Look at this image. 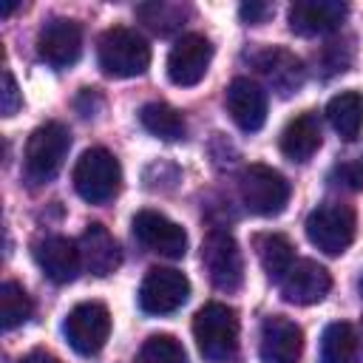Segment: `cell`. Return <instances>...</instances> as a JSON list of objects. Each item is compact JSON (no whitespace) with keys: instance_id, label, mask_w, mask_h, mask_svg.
<instances>
[{"instance_id":"6da1fadb","label":"cell","mask_w":363,"mask_h":363,"mask_svg":"<svg viewBox=\"0 0 363 363\" xmlns=\"http://www.w3.org/2000/svg\"><path fill=\"white\" fill-rule=\"evenodd\" d=\"M193 337L204 360L230 363L238 354V315L227 303H204L193 318Z\"/></svg>"},{"instance_id":"7a4b0ae2","label":"cell","mask_w":363,"mask_h":363,"mask_svg":"<svg viewBox=\"0 0 363 363\" xmlns=\"http://www.w3.org/2000/svg\"><path fill=\"white\" fill-rule=\"evenodd\" d=\"M96 57H99V68L108 77L128 79V77H139L147 71L150 45L139 31L125 28V26H113L99 37Z\"/></svg>"},{"instance_id":"3957f363","label":"cell","mask_w":363,"mask_h":363,"mask_svg":"<svg viewBox=\"0 0 363 363\" xmlns=\"http://www.w3.org/2000/svg\"><path fill=\"white\" fill-rule=\"evenodd\" d=\"M68 147H71V133L65 125L45 122V125L34 128L28 142H26V156H23L26 176L34 184L51 182L60 173V167L68 156Z\"/></svg>"},{"instance_id":"277c9868","label":"cell","mask_w":363,"mask_h":363,"mask_svg":"<svg viewBox=\"0 0 363 363\" xmlns=\"http://www.w3.org/2000/svg\"><path fill=\"white\" fill-rule=\"evenodd\" d=\"M122 167L105 147H88L74 164V190L88 204H105L119 193Z\"/></svg>"},{"instance_id":"5b68a950","label":"cell","mask_w":363,"mask_h":363,"mask_svg":"<svg viewBox=\"0 0 363 363\" xmlns=\"http://www.w3.org/2000/svg\"><path fill=\"white\" fill-rule=\"evenodd\" d=\"M241 204L255 216H278L289 201V182L269 164H250L238 176Z\"/></svg>"},{"instance_id":"8992f818","label":"cell","mask_w":363,"mask_h":363,"mask_svg":"<svg viewBox=\"0 0 363 363\" xmlns=\"http://www.w3.org/2000/svg\"><path fill=\"white\" fill-rule=\"evenodd\" d=\"M306 238L326 255H340L354 241V210L349 204L326 201L306 216Z\"/></svg>"},{"instance_id":"52a82bcc","label":"cell","mask_w":363,"mask_h":363,"mask_svg":"<svg viewBox=\"0 0 363 363\" xmlns=\"http://www.w3.org/2000/svg\"><path fill=\"white\" fill-rule=\"evenodd\" d=\"M201 264L221 292H235L244 281V258L235 238L227 230H210L201 244Z\"/></svg>"},{"instance_id":"ba28073f","label":"cell","mask_w":363,"mask_h":363,"mask_svg":"<svg viewBox=\"0 0 363 363\" xmlns=\"http://www.w3.org/2000/svg\"><path fill=\"white\" fill-rule=\"evenodd\" d=\"M190 298V281L173 267H150L139 286V306L147 315L176 312Z\"/></svg>"},{"instance_id":"9c48e42d","label":"cell","mask_w":363,"mask_h":363,"mask_svg":"<svg viewBox=\"0 0 363 363\" xmlns=\"http://www.w3.org/2000/svg\"><path fill=\"white\" fill-rule=\"evenodd\" d=\"M62 332H65V340L71 343L74 352L79 354H96L108 335H111V315L105 309V303L99 301H85V303H77L65 323H62Z\"/></svg>"},{"instance_id":"30bf717a","label":"cell","mask_w":363,"mask_h":363,"mask_svg":"<svg viewBox=\"0 0 363 363\" xmlns=\"http://www.w3.org/2000/svg\"><path fill=\"white\" fill-rule=\"evenodd\" d=\"M130 227H133L136 241L142 247H147L150 252H159L164 258H182L187 252V233L182 230V224L170 221L167 216H162L156 210L136 213Z\"/></svg>"},{"instance_id":"8fae6325","label":"cell","mask_w":363,"mask_h":363,"mask_svg":"<svg viewBox=\"0 0 363 363\" xmlns=\"http://www.w3.org/2000/svg\"><path fill=\"white\" fill-rule=\"evenodd\" d=\"M213 60V45L204 34H184L167 54V77L173 85L190 88L204 79Z\"/></svg>"},{"instance_id":"7c38bea8","label":"cell","mask_w":363,"mask_h":363,"mask_svg":"<svg viewBox=\"0 0 363 363\" xmlns=\"http://www.w3.org/2000/svg\"><path fill=\"white\" fill-rule=\"evenodd\" d=\"M278 284H281V298L286 303L312 306L326 298V292L332 286V275L323 264H318L312 258H301L289 267V272Z\"/></svg>"},{"instance_id":"4fadbf2b","label":"cell","mask_w":363,"mask_h":363,"mask_svg":"<svg viewBox=\"0 0 363 363\" xmlns=\"http://www.w3.org/2000/svg\"><path fill=\"white\" fill-rule=\"evenodd\" d=\"M37 54L51 68H68L82 54V28L74 20H48L37 34Z\"/></svg>"},{"instance_id":"5bb4252c","label":"cell","mask_w":363,"mask_h":363,"mask_svg":"<svg viewBox=\"0 0 363 363\" xmlns=\"http://www.w3.org/2000/svg\"><path fill=\"white\" fill-rule=\"evenodd\" d=\"M264 363H298L303 352V332L295 320L284 315H272L261 323V343H258Z\"/></svg>"},{"instance_id":"9a60e30c","label":"cell","mask_w":363,"mask_h":363,"mask_svg":"<svg viewBox=\"0 0 363 363\" xmlns=\"http://www.w3.org/2000/svg\"><path fill=\"white\" fill-rule=\"evenodd\" d=\"M349 9L340 0H295L289 6V28L301 37L329 34L340 28Z\"/></svg>"},{"instance_id":"2e32d148","label":"cell","mask_w":363,"mask_h":363,"mask_svg":"<svg viewBox=\"0 0 363 363\" xmlns=\"http://www.w3.org/2000/svg\"><path fill=\"white\" fill-rule=\"evenodd\" d=\"M34 261L54 284H71L82 267L79 247L65 235H43L34 244Z\"/></svg>"},{"instance_id":"e0dca14e","label":"cell","mask_w":363,"mask_h":363,"mask_svg":"<svg viewBox=\"0 0 363 363\" xmlns=\"http://www.w3.org/2000/svg\"><path fill=\"white\" fill-rule=\"evenodd\" d=\"M227 111L241 130H261L267 122V91L258 82L238 77L227 88Z\"/></svg>"},{"instance_id":"ac0fdd59","label":"cell","mask_w":363,"mask_h":363,"mask_svg":"<svg viewBox=\"0 0 363 363\" xmlns=\"http://www.w3.org/2000/svg\"><path fill=\"white\" fill-rule=\"evenodd\" d=\"M79 247V258H82V267L99 278L111 275L119 264H122V252L113 241V235L102 227V224H88L85 233L79 235L77 241Z\"/></svg>"},{"instance_id":"d6986e66","label":"cell","mask_w":363,"mask_h":363,"mask_svg":"<svg viewBox=\"0 0 363 363\" xmlns=\"http://www.w3.org/2000/svg\"><path fill=\"white\" fill-rule=\"evenodd\" d=\"M320 119L306 111L298 113L295 119L286 122L284 133H281V153L292 162H306L315 156V150L320 147Z\"/></svg>"},{"instance_id":"ffe728a7","label":"cell","mask_w":363,"mask_h":363,"mask_svg":"<svg viewBox=\"0 0 363 363\" xmlns=\"http://www.w3.org/2000/svg\"><path fill=\"white\" fill-rule=\"evenodd\" d=\"M258 71L267 77V82L281 94V96H289L292 91L301 88L303 82V65L298 57H292L289 51L284 48H272V51H264L258 57Z\"/></svg>"},{"instance_id":"44dd1931","label":"cell","mask_w":363,"mask_h":363,"mask_svg":"<svg viewBox=\"0 0 363 363\" xmlns=\"http://www.w3.org/2000/svg\"><path fill=\"white\" fill-rule=\"evenodd\" d=\"M318 363H360V337L352 323L335 320L323 329Z\"/></svg>"},{"instance_id":"7402d4cb","label":"cell","mask_w":363,"mask_h":363,"mask_svg":"<svg viewBox=\"0 0 363 363\" xmlns=\"http://www.w3.org/2000/svg\"><path fill=\"white\" fill-rule=\"evenodd\" d=\"M326 119L340 139H354L363 128V96L357 91H343L329 99Z\"/></svg>"},{"instance_id":"603a6c76","label":"cell","mask_w":363,"mask_h":363,"mask_svg":"<svg viewBox=\"0 0 363 363\" xmlns=\"http://www.w3.org/2000/svg\"><path fill=\"white\" fill-rule=\"evenodd\" d=\"M255 250H258V261H261L264 272L272 281H281L289 272V267L295 264L292 244L281 233H264V235H258L255 238Z\"/></svg>"},{"instance_id":"cb8c5ba5","label":"cell","mask_w":363,"mask_h":363,"mask_svg":"<svg viewBox=\"0 0 363 363\" xmlns=\"http://www.w3.org/2000/svg\"><path fill=\"white\" fill-rule=\"evenodd\" d=\"M139 122H142V128H145L147 133H153V136H159V139H167V142L184 136V119H182V113H179L173 105H167V102H147V105L139 111Z\"/></svg>"},{"instance_id":"d4e9b609","label":"cell","mask_w":363,"mask_h":363,"mask_svg":"<svg viewBox=\"0 0 363 363\" xmlns=\"http://www.w3.org/2000/svg\"><path fill=\"white\" fill-rule=\"evenodd\" d=\"M31 315V298L26 295V289L14 281H6L0 286V323L3 329H14L20 323H26Z\"/></svg>"},{"instance_id":"484cf974","label":"cell","mask_w":363,"mask_h":363,"mask_svg":"<svg viewBox=\"0 0 363 363\" xmlns=\"http://www.w3.org/2000/svg\"><path fill=\"white\" fill-rule=\"evenodd\" d=\"M136 363H187V352L173 335H150L142 343Z\"/></svg>"},{"instance_id":"4316f807","label":"cell","mask_w":363,"mask_h":363,"mask_svg":"<svg viewBox=\"0 0 363 363\" xmlns=\"http://www.w3.org/2000/svg\"><path fill=\"white\" fill-rule=\"evenodd\" d=\"M332 182L349 190H363V162H343L332 170Z\"/></svg>"},{"instance_id":"83f0119b","label":"cell","mask_w":363,"mask_h":363,"mask_svg":"<svg viewBox=\"0 0 363 363\" xmlns=\"http://www.w3.org/2000/svg\"><path fill=\"white\" fill-rule=\"evenodd\" d=\"M20 91H17V82L11 77V71H3V116H14L17 108H20Z\"/></svg>"},{"instance_id":"f1b7e54d","label":"cell","mask_w":363,"mask_h":363,"mask_svg":"<svg viewBox=\"0 0 363 363\" xmlns=\"http://www.w3.org/2000/svg\"><path fill=\"white\" fill-rule=\"evenodd\" d=\"M238 14H241L244 23L258 26V23H264V20L272 14V6H269V3H244V6L238 9Z\"/></svg>"},{"instance_id":"f546056e","label":"cell","mask_w":363,"mask_h":363,"mask_svg":"<svg viewBox=\"0 0 363 363\" xmlns=\"http://www.w3.org/2000/svg\"><path fill=\"white\" fill-rule=\"evenodd\" d=\"M20 363H60L51 352H45V349H31Z\"/></svg>"},{"instance_id":"4dcf8cb0","label":"cell","mask_w":363,"mask_h":363,"mask_svg":"<svg viewBox=\"0 0 363 363\" xmlns=\"http://www.w3.org/2000/svg\"><path fill=\"white\" fill-rule=\"evenodd\" d=\"M360 298H363V278H360Z\"/></svg>"}]
</instances>
